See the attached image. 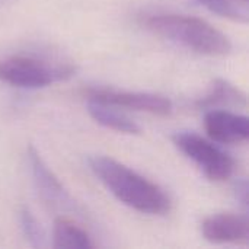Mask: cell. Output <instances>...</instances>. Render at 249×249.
Segmentation results:
<instances>
[{"mask_svg":"<svg viewBox=\"0 0 249 249\" xmlns=\"http://www.w3.org/2000/svg\"><path fill=\"white\" fill-rule=\"evenodd\" d=\"M88 162L93 175L127 207L152 216H163L171 210L165 191L128 166L108 156H92Z\"/></svg>","mask_w":249,"mask_h":249,"instance_id":"6da1fadb","label":"cell"},{"mask_svg":"<svg viewBox=\"0 0 249 249\" xmlns=\"http://www.w3.org/2000/svg\"><path fill=\"white\" fill-rule=\"evenodd\" d=\"M144 25L152 32L203 55L223 57L232 51L231 39L204 19L165 13L146 18Z\"/></svg>","mask_w":249,"mask_h":249,"instance_id":"7a4b0ae2","label":"cell"},{"mask_svg":"<svg viewBox=\"0 0 249 249\" xmlns=\"http://www.w3.org/2000/svg\"><path fill=\"white\" fill-rule=\"evenodd\" d=\"M73 73V66L48 64L35 57L13 55L0 60V82L22 89L47 88L54 82L69 79Z\"/></svg>","mask_w":249,"mask_h":249,"instance_id":"3957f363","label":"cell"},{"mask_svg":"<svg viewBox=\"0 0 249 249\" xmlns=\"http://www.w3.org/2000/svg\"><path fill=\"white\" fill-rule=\"evenodd\" d=\"M175 146L191 159L212 181H226L235 171L233 159L212 142L194 133H178L174 136Z\"/></svg>","mask_w":249,"mask_h":249,"instance_id":"277c9868","label":"cell"},{"mask_svg":"<svg viewBox=\"0 0 249 249\" xmlns=\"http://www.w3.org/2000/svg\"><path fill=\"white\" fill-rule=\"evenodd\" d=\"M85 98L117 108H128L160 117H166L172 112V102L168 98L156 93L117 90L109 88H92L85 90Z\"/></svg>","mask_w":249,"mask_h":249,"instance_id":"5b68a950","label":"cell"},{"mask_svg":"<svg viewBox=\"0 0 249 249\" xmlns=\"http://www.w3.org/2000/svg\"><path fill=\"white\" fill-rule=\"evenodd\" d=\"M204 127L210 139L225 144L244 143L249 137L248 117L223 108L207 109L204 115Z\"/></svg>","mask_w":249,"mask_h":249,"instance_id":"8992f818","label":"cell"},{"mask_svg":"<svg viewBox=\"0 0 249 249\" xmlns=\"http://www.w3.org/2000/svg\"><path fill=\"white\" fill-rule=\"evenodd\" d=\"M203 236L213 244L247 245L249 241V222L245 214L220 213L207 217L201 225Z\"/></svg>","mask_w":249,"mask_h":249,"instance_id":"52a82bcc","label":"cell"},{"mask_svg":"<svg viewBox=\"0 0 249 249\" xmlns=\"http://www.w3.org/2000/svg\"><path fill=\"white\" fill-rule=\"evenodd\" d=\"M28 162L31 166L34 182L47 201L55 206H63V204L67 207L73 206L70 196L67 194L58 178L53 174V171H50V168L42 160V158L39 156V153L34 146L28 147Z\"/></svg>","mask_w":249,"mask_h":249,"instance_id":"ba28073f","label":"cell"},{"mask_svg":"<svg viewBox=\"0 0 249 249\" xmlns=\"http://www.w3.org/2000/svg\"><path fill=\"white\" fill-rule=\"evenodd\" d=\"M88 101V112L90 117L105 128L124 133V134H139L140 127L127 115L121 114L120 111L114 109L112 105L102 104L98 101L86 99Z\"/></svg>","mask_w":249,"mask_h":249,"instance_id":"9c48e42d","label":"cell"},{"mask_svg":"<svg viewBox=\"0 0 249 249\" xmlns=\"http://www.w3.org/2000/svg\"><path fill=\"white\" fill-rule=\"evenodd\" d=\"M247 95L223 79H216L210 88V92L197 102V107L201 109H214L217 107H245Z\"/></svg>","mask_w":249,"mask_h":249,"instance_id":"30bf717a","label":"cell"},{"mask_svg":"<svg viewBox=\"0 0 249 249\" xmlns=\"http://www.w3.org/2000/svg\"><path fill=\"white\" fill-rule=\"evenodd\" d=\"M54 248H73L88 249L93 248L95 244L92 242L90 236L77 225L66 217H60L54 223Z\"/></svg>","mask_w":249,"mask_h":249,"instance_id":"8fae6325","label":"cell"},{"mask_svg":"<svg viewBox=\"0 0 249 249\" xmlns=\"http://www.w3.org/2000/svg\"><path fill=\"white\" fill-rule=\"evenodd\" d=\"M210 12L235 22H248L247 3L241 0H198Z\"/></svg>","mask_w":249,"mask_h":249,"instance_id":"7c38bea8","label":"cell"},{"mask_svg":"<svg viewBox=\"0 0 249 249\" xmlns=\"http://www.w3.org/2000/svg\"><path fill=\"white\" fill-rule=\"evenodd\" d=\"M20 220V228L22 232L26 238V241L34 247V248H42L45 245V236L41 225L36 222L34 214L28 209H22L19 214Z\"/></svg>","mask_w":249,"mask_h":249,"instance_id":"4fadbf2b","label":"cell"},{"mask_svg":"<svg viewBox=\"0 0 249 249\" xmlns=\"http://www.w3.org/2000/svg\"><path fill=\"white\" fill-rule=\"evenodd\" d=\"M236 197H238V200L242 201L244 206L248 204V184L245 179L236 184Z\"/></svg>","mask_w":249,"mask_h":249,"instance_id":"5bb4252c","label":"cell"},{"mask_svg":"<svg viewBox=\"0 0 249 249\" xmlns=\"http://www.w3.org/2000/svg\"><path fill=\"white\" fill-rule=\"evenodd\" d=\"M241 1H244V3H248V0H241Z\"/></svg>","mask_w":249,"mask_h":249,"instance_id":"9a60e30c","label":"cell"}]
</instances>
